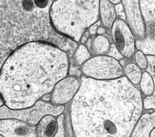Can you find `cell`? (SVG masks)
I'll list each match as a JSON object with an SVG mask.
<instances>
[{
  "label": "cell",
  "mask_w": 155,
  "mask_h": 137,
  "mask_svg": "<svg viewBox=\"0 0 155 137\" xmlns=\"http://www.w3.org/2000/svg\"><path fill=\"white\" fill-rule=\"evenodd\" d=\"M143 112L142 92L123 76L109 80L80 77L69 113L74 136H130Z\"/></svg>",
  "instance_id": "6da1fadb"
},
{
  "label": "cell",
  "mask_w": 155,
  "mask_h": 137,
  "mask_svg": "<svg viewBox=\"0 0 155 137\" xmlns=\"http://www.w3.org/2000/svg\"><path fill=\"white\" fill-rule=\"evenodd\" d=\"M67 52L50 43L34 41L16 49L0 70V95L11 109L35 105L69 75Z\"/></svg>",
  "instance_id": "7a4b0ae2"
},
{
  "label": "cell",
  "mask_w": 155,
  "mask_h": 137,
  "mask_svg": "<svg viewBox=\"0 0 155 137\" xmlns=\"http://www.w3.org/2000/svg\"><path fill=\"white\" fill-rule=\"evenodd\" d=\"M56 0H0V70L7 57L25 44H52L67 52L69 58L79 43L58 33L50 11Z\"/></svg>",
  "instance_id": "3957f363"
},
{
  "label": "cell",
  "mask_w": 155,
  "mask_h": 137,
  "mask_svg": "<svg viewBox=\"0 0 155 137\" xmlns=\"http://www.w3.org/2000/svg\"><path fill=\"white\" fill-rule=\"evenodd\" d=\"M65 105H53L50 101L38 100L32 107L22 109H11L4 105L0 107V119L12 118L36 125L40 120L47 114L57 117L65 111Z\"/></svg>",
  "instance_id": "277c9868"
},
{
  "label": "cell",
  "mask_w": 155,
  "mask_h": 137,
  "mask_svg": "<svg viewBox=\"0 0 155 137\" xmlns=\"http://www.w3.org/2000/svg\"><path fill=\"white\" fill-rule=\"evenodd\" d=\"M82 76L96 80H109L124 76L119 60L109 55L92 56L80 66Z\"/></svg>",
  "instance_id": "5b68a950"
},
{
  "label": "cell",
  "mask_w": 155,
  "mask_h": 137,
  "mask_svg": "<svg viewBox=\"0 0 155 137\" xmlns=\"http://www.w3.org/2000/svg\"><path fill=\"white\" fill-rule=\"evenodd\" d=\"M110 30L114 45L120 54L124 59H131L137 50L136 39L127 23L117 18Z\"/></svg>",
  "instance_id": "8992f818"
},
{
  "label": "cell",
  "mask_w": 155,
  "mask_h": 137,
  "mask_svg": "<svg viewBox=\"0 0 155 137\" xmlns=\"http://www.w3.org/2000/svg\"><path fill=\"white\" fill-rule=\"evenodd\" d=\"M124 10L125 21L137 40H142L146 37V26L140 8L139 0H121Z\"/></svg>",
  "instance_id": "52a82bcc"
},
{
  "label": "cell",
  "mask_w": 155,
  "mask_h": 137,
  "mask_svg": "<svg viewBox=\"0 0 155 137\" xmlns=\"http://www.w3.org/2000/svg\"><path fill=\"white\" fill-rule=\"evenodd\" d=\"M80 85V77L67 76L57 83L50 94L53 105H65L73 98Z\"/></svg>",
  "instance_id": "ba28073f"
},
{
  "label": "cell",
  "mask_w": 155,
  "mask_h": 137,
  "mask_svg": "<svg viewBox=\"0 0 155 137\" xmlns=\"http://www.w3.org/2000/svg\"><path fill=\"white\" fill-rule=\"evenodd\" d=\"M0 136H37L36 125L17 119H0Z\"/></svg>",
  "instance_id": "9c48e42d"
},
{
  "label": "cell",
  "mask_w": 155,
  "mask_h": 137,
  "mask_svg": "<svg viewBox=\"0 0 155 137\" xmlns=\"http://www.w3.org/2000/svg\"><path fill=\"white\" fill-rule=\"evenodd\" d=\"M91 56L109 55L110 51L111 43L109 39L104 35H91L85 44Z\"/></svg>",
  "instance_id": "30bf717a"
},
{
  "label": "cell",
  "mask_w": 155,
  "mask_h": 137,
  "mask_svg": "<svg viewBox=\"0 0 155 137\" xmlns=\"http://www.w3.org/2000/svg\"><path fill=\"white\" fill-rule=\"evenodd\" d=\"M154 110L142 114L136 124L130 136H149L151 131L154 129Z\"/></svg>",
  "instance_id": "8fae6325"
},
{
  "label": "cell",
  "mask_w": 155,
  "mask_h": 137,
  "mask_svg": "<svg viewBox=\"0 0 155 137\" xmlns=\"http://www.w3.org/2000/svg\"><path fill=\"white\" fill-rule=\"evenodd\" d=\"M116 18L117 15L114 5L108 0H100L99 20L101 22V26L109 30Z\"/></svg>",
  "instance_id": "7c38bea8"
},
{
  "label": "cell",
  "mask_w": 155,
  "mask_h": 137,
  "mask_svg": "<svg viewBox=\"0 0 155 137\" xmlns=\"http://www.w3.org/2000/svg\"><path fill=\"white\" fill-rule=\"evenodd\" d=\"M139 3L146 26V34H154V0H139Z\"/></svg>",
  "instance_id": "4fadbf2b"
},
{
  "label": "cell",
  "mask_w": 155,
  "mask_h": 137,
  "mask_svg": "<svg viewBox=\"0 0 155 137\" xmlns=\"http://www.w3.org/2000/svg\"><path fill=\"white\" fill-rule=\"evenodd\" d=\"M58 128L56 117L47 114L40 120L36 125L37 136H54Z\"/></svg>",
  "instance_id": "5bb4252c"
},
{
  "label": "cell",
  "mask_w": 155,
  "mask_h": 137,
  "mask_svg": "<svg viewBox=\"0 0 155 137\" xmlns=\"http://www.w3.org/2000/svg\"><path fill=\"white\" fill-rule=\"evenodd\" d=\"M123 72L124 76L127 77L130 83L134 85H139L142 72L134 62H129L125 64V66H123Z\"/></svg>",
  "instance_id": "9a60e30c"
},
{
  "label": "cell",
  "mask_w": 155,
  "mask_h": 137,
  "mask_svg": "<svg viewBox=\"0 0 155 137\" xmlns=\"http://www.w3.org/2000/svg\"><path fill=\"white\" fill-rule=\"evenodd\" d=\"M91 57V53L86 46L79 44L70 59L71 65L80 67Z\"/></svg>",
  "instance_id": "2e32d148"
},
{
  "label": "cell",
  "mask_w": 155,
  "mask_h": 137,
  "mask_svg": "<svg viewBox=\"0 0 155 137\" xmlns=\"http://www.w3.org/2000/svg\"><path fill=\"white\" fill-rule=\"evenodd\" d=\"M139 84L140 92L144 96H151L154 93V79L147 72H144L142 73Z\"/></svg>",
  "instance_id": "e0dca14e"
},
{
  "label": "cell",
  "mask_w": 155,
  "mask_h": 137,
  "mask_svg": "<svg viewBox=\"0 0 155 137\" xmlns=\"http://www.w3.org/2000/svg\"><path fill=\"white\" fill-rule=\"evenodd\" d=\"M134 63L137 65L142 70H145L148 66V61L147 56L145 54L139 50H136L134 56Z\"/></svg>",
  "instance_id": "ac0fdd59"
},
{
  "label": "cell",
  "mask_w": 155,
  "mask_h": 137,
  "mask_svg": "<svg viewBox=\"0 0 155 137\" xmlns=\"http://www.w3.org/2000/svg\"><path fill=\"white\" fill-rule=\"evenodd\" d=\"M58 128L54 136H66V132L65 128V114H61L57 116Z\"/></svg>",
  "instance_id": "d6986e66"
},
{
  "label": "cell",
  "mask_w": 155,
  "mask_h": 137,
  "mask_svg": "<svg viewBox=\"0 0 155 137\" xmlns=\"http://www.w3.org/2000/svg\"><path fill=\"white\" fill-rule=\"evenodd\" d=\"M154 93L151 96H145L143 100V109L154 110L155 109V101H154Z\"/></svg>",
  "instance_id": "ffe728a7"
},
{
  "label": "cell",
  "mask_w": 155,
  "mask_h": 137,
  "mask_svg": "<svg viewBox=\"0 0 155 137\" xmlns=\"http://www.w3.org/2000/svg\"><path fill=\"white\" fill-rule=\"evenodd\" d=\"M146 56L148 61V66L145 70H147L153 79H154V55H147Z\"/></svg>",
  "instance_id": "44dd1931"
},
{
  "label": "cell",
  "mask_w": 155,
  "mask_h": 137,
  "mask_svg": "<svg viewBox=\"0 0 155 137\" xmlns=\"http://www.w3.org/2000/svg\"><path fill=\"white\" fill-rule=\"evenodd\" d=\"M115 10H116V15H117V16H118L119 18L125 20V16L124 10L122 5H121L120 3H119L118 5H116Z\"/></svg>",
  "instance_id": "7402d4cb"
},
{
  "label": "cell",
  "mask_w": 155,
  "mask_h": 137,
  "mask_svg": "<svg viewBox=\"0 0 155 137\" xmlns=\"http://www.w3.org/2000/svg\"><path fill=\"white\" fill-rule=\"evenodd\" d=\"M90 37H91V34H90L88 29H87V30H85L83 33V34L81 35V36L80 38V40H79V44H81L85 45V44L87 43V41H88Z\"/></svg>",
  "instance_id": "603a6c76"
},
{
  "label": "cell",
  "mask_w": 155,
  "mask_h": 137,
  "mask_svg": "<svg viewBox=\"0 0 155 137\" xmlns=\"http://www.w3.org/2000/svg\"><path fill=\"white\" fill-rule=\"evenodd\" d=\"M101 22L100 20H98V22H96V23L93 24V25L89 27V28L88 29V30H89V31L91 34V35H95L97 27H98L100 26H101Z\"/></svg>",
  "instance_id": "cb8c5ba5"
},
{
  "label": "cell",
  "mask_w": 155,
  "mask_h": 137,
  "mask_svg": "<svg viewBox=\"0 0 155 137\" xmlns=\"http://www.w3.org/2000/svg\"><path fill=\"white\" fill-rule=\"evenodd\" d=\"M106 32H107V29L101 25L97 27L96 31V35H104V34L106 33Z\"/></svg>",
  "instance_id": "d4e9b609"
},
{
  "label": "cell",
  "mask_w": 155,
  "mask_h": 137,
  "mask_svg": "<svg viewBox=\"0 0 155 137\" xmlns=\"http://www.w3.org/2000/svg\"><path fill=\"white\" fill-rule=\"evenodd\" d=\"M108 1L112 3L114 5H118L119 3H120L121 0H108Z\"/></svg>",
  "instance_id": "484cf974"
},
{
  "label": "cell",
  "mask_w": 155,
  "mask_h": 137,
  "mask_svg": "<svg viewBox=\"0 0 155 137\" xmlns=\"http://www.w3.org/2000/svg\"><path fill=\"white\" fill-rule=\"evenodd\" d=\"M5 105V102H4V101H3V98H2V96L0 95V107H1L2 106H3V105Z\"/></svg>",
  "instance_id": "4316f807"
},
{
  "label": "cell",
  "mask_w": 155,
  "mask_h": 137,
  "mask_svg": "<svg viewBox=\"0 0 155 137\" xmlns=\"http://www.w3.org/2000/svg\"><path fill=\"white\" fill-rule=\"evenodd\" d=\"M149 136H155V129H153L151 131V133H150V135H149Z\"/></svg>",
  "instance_id": "83f0119b"
}]
</instances>
